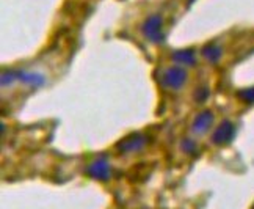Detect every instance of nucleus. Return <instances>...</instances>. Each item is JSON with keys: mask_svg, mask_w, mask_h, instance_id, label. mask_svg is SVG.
Returning a JSON list of instances; mask_svg holds the SVG:
<instances>
[{"mask_svg": "<svg viewBox=\"0 0 254 209\" xmlns=\"http://www.w3.org/2000/svg\"><path fill=\"white\" fill-rule=\"evenodd\" d=\"M88 175L97 181H107L110 178V167L105 161H96L88 167Z\"/></svg>", "mask_w": 254, "mask_h": 209, "instance_id": "f257e3e1", "label": "nucleus"}, {"mask_svg": "<svg viewBox=\"0 0 254 209\" xmlns=\"http://www.w3.org/2000/svg\"><path fill=\"white\" fill-rule=\"evenodd\" d=\"M232 135H234V127L231 123L226 121L217 129V132L213 134V142L215 143H226L231 140Z\"/></svg>", "mask_w": 254, "mask_h": 209, "instance_id": "f03ea898", "label": "nucleus"}, {"mask_svg": "<svg viewBox=\"0 0 254 209\" xmlns=\"http://www.w3.org/2000/svg\"><path fill=\"white\" fill-rule=\"evenodd\" d=\"M212 113L210 112H204L201 113L198 118H196V121H194V131H198V132H202V131H206V129L209 127V124L212 123Z\"/></svg>", "mask_w": 254, "mask_h": 209, "instance_id": "7ed1b4c3", "label": "nucleus"}, {"mask_svg": "<svg viewBox=\"0 0 254 209\" xmlns=\"http://www.w3.org/2000/svg\"><path fill=\"white\" fill-rule=\"evenodd\" d=\"M141 145H143V140H141V138L135 137L133 140H130V142H124L121 146H123V149H126V151H133V149L141 148Z\"/></svg>", "mask_w": 254, "mask_h": 209, "instance_id": "20e7f679", "label": "nucleus"}, {"mask_svg": "<svg viewBox=\"0 0 254 209\" xmlns=\"http://www.w3.org/2000/svg\"><path fill=\"white\" fill-rule=\"evenodd\" d=\"M242 96H243V99H245V101L254 103V88H250V90H247V92H243Z\"/></svg>", "mask_w": 254, "mask_h": 209, "instance_id": "39448f33", "label": "nucleus"}, {"mask_svg": "<svg viewBox=\"0 0 254 209\" xmlns=\"http://www.w3.org/2000/svg\"><path fill=\"white\" fill-rule=\"evenodd\" d=\"M251 209H254V205H253V206H251Z\"/></svg>", "mask_w": 254, "mask_h": 209, "instance_id": "423d86ee", "label": "nucleus"}]
</instances>
